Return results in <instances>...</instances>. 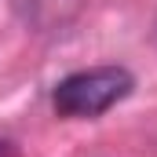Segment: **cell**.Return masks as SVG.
I'll return each mask as SVG.
<instances>
[{"label":"cell","mask_w":157,"mask_h":157,"mask_svg":"<svg viewBox=\"0 0 157 157\" xmlns=\"http://www.w3.org/2000/svg\"><path fill=\"white\" fill-rule=\"evenodd\" d=\"M132 88H135V80L124 66H95V70H80V73L62 77L55 84L51 102L62 117L88 121L106 113L110 106H117Z\"/></svg>","instance_id":"cell-1"}]
</instances>
